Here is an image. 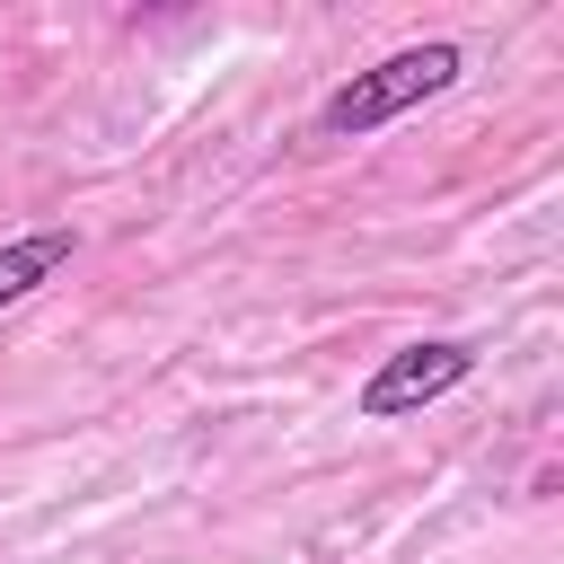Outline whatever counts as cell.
<instances>
[{
	"instance_id": "1",
	"label": "cell",
	"mask_w": 564,
	"mask_h": 564,
	"mask_svg": "<svg viewBox=\"0 0 564 564\" xmlns=\"http://www.w3.org/2000/svg\"><path fill=\"white\" fill-rule=\"evenodd\" d=\"M458 70H467V53L458 44H405V53H388V62H370V70H352L326 106H317V132L326 141H370L379 123H397V115H414V106H432V97H449L458 88Z\"/></svg>"
},
{
	"instance_id": "2",
	"label": "cell",
	"mask_w": 564,
	"mask_h": 564,
	"mask_svg": "<svg viewBox=\"0 0 564 564\" xmlns=\"http://www.w3.org/2000/svg\"><path fill=\"white\" fill-rule=\"evenodd\" d=\"M467 379H476V344H458V335H423V344H397V352L361 379L352 414H361V423H397V414L441 405V397L467 388Z\"/></svg>"
},
{
	"instance_id": "3",
	"label": "cell",
	"mask_w": 564,
	"mask_h": 564,
	"mask_svg": "<svg viewBox=\"0 0 564 564\" xmlns=\"http://www.w3.org/2000/svg\"><path fill=\"white\" fill-rule=\"evenodd\" d=\"M70 256H79L70 229H26V238H9V247H0V308H18L26 291H44Z\"/></svg>"
}]
</instances>
